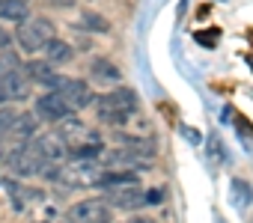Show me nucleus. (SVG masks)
Instances as JSON below:
<instances>
[{"mask_svg":"<svg viewBox=\"0 0 253 223\" xmlns=\"http://www.w3.org/2000/svg\"><path fill=\"white\" fill-rule=\"evenodd\" d=\"M95 113H98L101 122L119 128V125H125V119H128V116L137 113V95L131 89H125V86H116L107 95H98L95 98Z\"/></svg>","mask_w":253,"mask_h":223,"instance_id":"obj_1","label":"nucleus"},{"mask_svg":"<svg viewBox=\"0 0 253 223\" xmlns=\"http://www.w3.org/2000/svg\"><path fill=\"white\" fill-rule=\"evenodd\" d=\"M107 193V199L119 208H128V205H137L143 199V187H140V179L131 176V173H101V182H98Z\"/></svg>","mask_w":253,"mask_h":223,"instance_id":"obj_2","label":"nucleus"},{"mask_svg":"<svg viewBox=\"0 0 253 223\" xmlns=\"http://www.w3.org/2000/svg\"><path fill=\"white\" fill-rule=\"evenodd\" d=\"M45 86H51V92H57L69 104V110H81V107H89L95 101L89 83L86 80H78V77H60V74H54Z\"/></svg>","mask_w":253,"mask_h":223,"instance_id":"obj_3","label":"nucleus"},{"mask_svg":"<svg viewBox=\"0 0 253 223\" xmlns=\"http://www.w3.org/2000/svg\"><path fill=\"white\" fill-rule=\"evenodd\" d=\"M54 27H51V21H45V18H24L21 24H18V33H15V39H18V45L24 48V51H42L54 36Z\"/></svg>","mask_w":253,"mask_h":223,"instance_id":"obj_4","label":"nucleus"},{"mask_svg":"<svg viewBox=\"0 0 253 223\" xmlns=\"http://www.w3.org/2000/svg\"><path fill=\"white\" fill-rule=\"evenodd\" d=\"M101 167L89 158H72V164H66L63 170H57V176H63L66 185L72 187H89V185H98L101 182Z\"/></svg>","mask_w":253,"mask_h":223,"instance_id":"obj_5","label":"nucleus"},{"mask_svg":"<svg viewBox=\"0 0 253 223\" xmlns=\"http://www.w3.org/2000/svg\"><path fill=\"white\" fill-rule=\"evenodd\" d=\"M30 149L42 158V164H45V167H54V164H60V161L69 155L66 140H63L57 131H51V134H45V137H36V140L30 143Z\"/></svg>","mask_w":253,"mask_h":223,"instance_id":"obj_6","label":"nucleus"},{"mask_svg":"<svg viewBox=\"0 0 253 223\" xmlns=\"http://www.w3.org/2000/svg\"><path fill=\"white\" fill-rule=\"evenodd\" d=\"M27 95H30V77L24 74V69L0 77V104L3 101H21Z\"/></svg>","mask_w":253,"mask_h":223,"instance_id":"obj_7","label":"nucleus"},{"mask_svg":"<svg viewBox=\"0 0 253 223\" xmlns=\"http://www.w3.org/2000/svg\"><path fill=\"white\" fill-rule=\"evenodd\" d=\"M9 167L15 176H36V173H45V164L42 158L30 149V146H18L15 152H9Z\"/></svg>","mask_w":253,"mask_h":223,"instance_id":"obj_8","label":"nucleus"},{"mask_svg":"<svg viewBox=\"0 0 253 223\" xmlns=\"http://www.w3.org/2000/svg\"><path fill=\"white\" fill-rule=\"evenodd\" d=\"M69 223H107V205L101 199H84L69 208Z\"/></svg>","mask_w":253,"mask_h":223,"instance_id":"obj_9","label":"nucleus"},{"mask_svg":"<svg viewBox=\"0 0 253 223\" xmlns=\"http://www.w3.org/2000/svg\"><path fill=\"white\" fill-rule=\"evenodd\" d=\"M72 110H69V104L57 95V92H48V95H42V98H36V116L39 119H45V122H60L63 116H69Z\"/></svg>","mask_w":253,"mask_h":223,"instance_id":"obj_10","label":"nucleus"},{"mask_svg":"<svg viewBox=\"0 0 253 223\" xmlns=\"http://www.w3.org/2000/svg\"><path fill=\"white\" fill-rule=\"evenodd\" d=\"M89 74L95 83H104V86H116L122 80V72L116 69V63H110L107 57H95L89 63Z\"/></svg>","mask_w":253,"mask_h":223,"instance_id":"obj_11","label":"nucleus"},{"mask_svg":"<svg viewBox=\"0 0 253 223\" xmlns=\"http://www.w3.org/2000/svg\"><path fill=\"white\" fill-rule=\"evenodd\" d=\"M6 137L15 140V143H21V146H27V143L36 137V116H33V113H21V116L15 113V119H12Z\"/></svg>","mask_w":253,"mask_h":223,"instance_id":"obj_12","label":"nucleus"},{"mask_svg":"<svg viewBox=\"0 0 253 223\" xmlns=\"http://www.w3.org/2000/svg\"><path fill=\"white\" fill-rule=\"evenodd\" d=\"M72 57H75V51H72V45L63 42V39H51V42L45 45V60H48L51 66H57V63H69Z\"/></svg>","mask_w":253,"mask_h":223,"instance_id":"obj_13","label":"nucleus"},{"mask_svg":"<svg viewBox=\"0 0 253 223\" xmlns=\"http://www.w3.org/2000/svg\"><path fill=\"white\" fill-rule=\"evenodd\" d=\"M0 18H9V21H24L27 18V3L24 0H0Z\"/></svg>","mask_w":253,"mask_h":223,"instance_id":"obj_14","label":"nucleus"},{"mask_svg":"<svg viewBox=\"0 0 253 223\" xmlns=\"http://www.w3.org/2000/svg\"><path fill=\"white\" fill-rule=\"evenodd\" d=\"M24 74L30 77V83H33V80L48 83V80L54 77V69H51V63H48V60H36V63H27V66H24Z\"/></svg>","mask_w":253,"mask_h":223,"instance_id":"obj_15","label":"nucleus"},{"mask_svg":"<svg viewBox=\"0 0 253 223\" xmlns=\"http://www.w3.org/2000/svg\"><path fill=\"white\" fill-rule=\"evenodd\" d=\"M84 21H86V27H92V30H98V33H107V30H110V24H107L101 15H95V12H84Z\"/></svg>","mask_w":253,"mask_h":223,"instance_id":"obj_16","label":"nucleus"},{"mask_svg":"<svg viewBox=\"0 0 253 223\" xmlns=\"http://www.w3.org/2000/svg\"><path fill=\"white\" fill-rule=\"evenodd\" d=\"M238 193V205H247L250 199H253V193H250V187L244 185V182H232V196Z\"/></svg>","mask_w":253,"mask_h":223,"instance_id":"obj_17","label":"nucleus"},{"mask_svg":"<svg viewBox=\"0 0 253 223\" xmlns=\"http://www.w3.org/2000/svg\"><path fill=\"white\" fill-rule=\"evenodd\" d=\"M161 196H164L161 190H149V193H146V202H152V205H158V202H161Z\"/></svg>","mask_w":253,"mask_h":223,"instance_id":"obj_18","label":"nucleus"},{"mask_svg":"<svg viewBox=\"0 0 253 223\" xmlns=\"http://www.w3.org/2000/svg\"><path fill=\"white\" fill-rule=\"evenodd\" d=\"M9 42H12V36H9V33L3 30V27H0V48H6Z\"/></svg>","mask_w":253,"mask_h":223,"instance_id":"obj_19","label":"nucleus"},{"mask_svg":"<svg viewBox=\"0 0 253 223\" xmlns=\"http://www.w3.org/2000/svg\"><path fill=\"white\" fill-rule=\"evenodd\" d=\"M51 3H60V6H69V3H72V0H51Z\"/></svg>","mask_w":253,"mask_h":223,"instance_id":"obj_20","label":"nucleus"},{"mask_svg":"<svg viewBox=\"0 0 253 223\" xmlns=\"http://www.w3.org/2000/svg\"><path fill=\"white\" fill-rule=\"evenodd\" d=\"M48 223H63V220H48ZM66 223H69V220H66Z\"/></svg>","mask_w":253,"mask_h":223,"instance_id":"obj_21","label":"nucleus"},{"mask_svg":"<svg viewBox=\"0 0 253 223\" xmlns=\"http://www.w3.org/2000/svg\"><path fill=\"white\" fill-rule=\"evenodd\" d=\"M217 223H223V220H217Z\"/></svg>","mask_w":253,"mask_h":223,"instance_id":"obj_22","label":"nucleus"}]
</instances>
